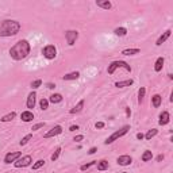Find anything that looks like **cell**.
Returning a JSON list of instances; mask_svg holds the SVG:
<instances>
[{
	"mask_svg": "<svg viewBox=\"0 0 173 173\" xmlns=\"http://www.w3.org/2000/svg\"><path fill=\"white\" fill-rule=\"evenodd\" d=\"M114 32H115V35L118 37H124L126 34H127V28H124V27H118L114 30Z\"/></svg>",
	"mask_w": 173,
	"mask_h": 173,
	"instance_id": "obj_24",
	"label": "cell"
},
{
	"mask_svg": "<svg viewBox=\"0 0 173 173\" xmlns=\"http://www.w3.org/2000/svg\"><path fill=\"white\" fill-rule=\"evenodd\" d=\"M39 107H41V109H42V111H45V109H47V107H49V100L42 99V100H41V102H39Z\"/></svg>",
	"mask_w": 173,
	"mask_h": 173,
	"instance_id": "obj_30",
	"label": "cell"
},
{
	"mask_svg": "<svg viewBox=\"0 0 173 173\" xmlns=\"http://www.w3.org/2000/svg\"><path fill=\"white\" fill-rule=\"evenodd\" d=\"M152 158H153V153L150 152V150H146V152L142 154V161H143V162H148V161H150Z\"/></svg>",
	"mask_w": 173,
	"mask_h": 173,
	"instance_id": "obj_26",
	"label": "cell"
},
{
	"mask_svg": "<svg viewBox=\"0 0 173 173\" xmlns=\"http://www.w3.org/2000/svg\"><path fill=\"white\" fill-rule=\"evenodd\" d=\"M84 104H85V100H80V102L76 104V106L73 107V108L69 111L71 114H78V112H81L83 108H84Z\"/></svg>",
	"mask_w": 173,
	"mask_h": 173,
	"instance_id": "obj_14",
	"label": "cell"
},
{
	"mask_svg": "<svg viewBox=\"0 0 173 173\" xmlns=\"http://www.w3.org/2000/svg\"><path fill=\"white\" fill-rule=\"evenodd\" d=\"M122 173H127V172H122Z\"/></svg>",
	"mask_w": 173,
	"mask_h": 173,
	"instance_id": "obj_44",
	"label": "cell"
},
{
	"mask_svg": "<svg viewBox=\"0 0 173 173\" xmlns=\"http://www.w3.org/2000/svg\"><path fill=\"white\" fill-rule=\"evenodd\" d=\"M43 126H45V123H37V124H34V126H32V129H31V130H32V131L39 130V129H42Z\"/></svg>",
	"mask_w": 173,
	"mask_h": 173,
	"instance_id": "obj_35",
	"label": "cell"
},
{
	"mask_svg": "<svg viewBox=\"0 0 173 173\" xmlns=\"http://www.w3.org/2000/svg\"><path fill=\"white\" fill-rule=\"evenodd\" d=\"M170 34H172V30H166V31L164 32L162 35H161L158 39H157V42H155V45H157V46H161V45H162V43L166 41V39H168V38L170 37Z\"/></svg>",
	"mask_w": 173,
	"mask_h": 173,
	"instance_id": "obj_13",
	"label": "cell"
},
{
	"mask_svg": "<svg viewBox=\"0 0 173 173\" xmlns=\"http://www.w3.org/2000/svg\"><path fill=\"white\" fill-rule=\"evenodd\" d=\"M96 150H97L96 148H91V149H89V152H88V154H95Z\"/></svg>",
	"mask_w": 173,
	"mask_h": 173,
	"instance_id": "obj_40",
	"label": "cell"
},
{
	"mask_svg": "<svg viewBox=\"0 0 173 173\" xmlns=\"http://www.w3.org/2000/svg\"><path fill=\"white\" fill-rule=\"evenodd\" d=\"M117 162L119 164V165H122V166H127V165H130V164L133 162V158H131L130 155L124 154V155H120V157H118Z\"/></svg>",
	"mask_w": 173,
	"mask_h": 173,
	"instance_id": "obj_11",
	"label": "cell"
},
{
	"mask_svg": "<svg viewBox=\"0 0 173 173\" xmlns=\"http://www.w3.org/2000/svg\"><path fill=\"white\" fill-rule=\"evenodd\" d=\"M20 31V23L18 20L6 19L0 25V37H14Z\"/></svg>",
	"mask_w": 173,
	"mask_h": 173,
	"instance_id": "obj_2",
	"label": "cell"
},
{
	"mask_svg": "<svg viewBox=\"0 0 173 173\" xmlns=\"http://www.w3.org/2000/svg\"><path fill=\"white\" fill-rule=\"evenodd\" d=\"M42 54L45 58H47V60H54L57 56V49L54 45H47L43 47L42 50Z\"/></svg>",
	"mask_w": 173,
	"mask_h": 173,
	"instance_id": "obj_5",
	"label": "cell"
},
{
	"mask_svg": "<svg viewBox=\"0 0 173 173\" xmlns=\"http://www.w3.org/2000/svg\"><path fill=\"white\" fill-rule=\"evenodd\" d=\"M97 162V161H92V162H88V164H84V165H81L80 166V169L83 170V172H84V170H87V169H89V168H91V166H93L95 165V164Z\"/></svg>",
	"mask_w": 173,
	"mask_h": 173,
	"instance_id": "obj_33",
	"label": "cell"
},
{
	"mask_svg": "<svg viewBox=\"0 0 173 173\" xmlns=\"http://www.w3.org/2000/svg\"><path fill=\"white\" fill-rule=\"evenodd\" d=\"M31 162H32L31 155H23V157H19L15 161L14 165H15V168H26V166H28Z\"/></svg>",
	"mask_w": 173,
	"mask_h": 173,
	"instance_id": "obj_6",
	"label": "cell"
},
{
	"mask_svg": "<svg viewBox=\"0 0 173 173\" xmlns=\"http://www.w3.org/2000/svg\"><path fill=\"white\" fill-rule=\"evenodd\" d=\"M161 102H162V97L160 95H154L152 97V103H153V107H154V108H158V107L161 106Z\"/></svg>",
	"mask_w": 173,
	"mask_h": 173,
	"instance_id": "obj_19",
	"label": "cell"
},
{
	"mask_svg": "<svg viewBox=\"0 0 173 173\" xmlns=\"http://www.w3.org/2000/svg\"><path fill=\"white\" fill-rule=\"evenodd\" d=\"M96 6L103 8V10H109V8L112 7L111 1H108V0H97V1H96Z\"/></svg>",
	"mask_w": 173,
	"mask_h": 173,
	"instance_id": "obj_15",
	"label": "cell"
},
{
	"mask_svg": "<svg viewBox=\"0 0 173 173\" xmlns=\"http://www.w3.org/2000/svg\"><path fill=\"white\" fill-rule=\"evenodd\" d=\"M106 169H108V161L107 160L97 161V170H106Z\"/></svg>",
	"mask_w": 173,
	"mask_h": 173,
	"instance_id": "obj_22",
	"label": "cell"
},
{
	"mask_svg": "<svg viewBox=\"0 0 173 173\" xmlns=\"http://www.w3.org/2000/svg\"><path fill=\"white\" fill-rule=\"evenodd\" d=\"M162 160H164V155L162 154H160L158 157H157V161H158V162H160V161H162Z\"/></svg>",
	"mask_w": 173,
	"mask_h": 173,
	"instance_id": "obj_42",
	"label": "cell"
},
{
	"mask_svg": "<svg viewBox=\"0 0 173 173\" xmlns=\"http://www.w3.org/2000/svg\"><path fill=\"white\" fill-rule=\"evenodd\" d=\"M126 114H127V117H130V115H131V111H130L129 107H126Z\"/></svg>",
	"mask_w": 173,
	"mask_h": 173,
	"instance_id": "obj_43",
	"label": "cell"
},
{
	"mask_svg": "<svg viewBox=\"0 0 173 173\" xmlns=\"http://www.w3.org/2000/svg\"><path fill=\"white\" fill-rule=\"evenodd\" d=\"M41 85H42V80H35V81H32V83H31V89L34 91V89L39 88Z\"/></svg>",
	"mask_w": 173,
	"mask_h": 173,
	"instance_id": "obj_34",
	"label": "cell"
},
{
	"mask_svg": "<svg viewBox=\"0 0 173 173\" xmlns=\"http://www.w3.org/2000/svg\"><path fill=\"white\" fill-rule=\"evenodd\" d=\"M61 133H62V127H61L60 124H57V126H54V127L52 129V130L47 131L43 137L45 138H52V137H56V135H60Z\"/></svg>",
	"mask_w": 173,
	"mask_h": 173,
	"instance_id": "obj_10",
	"label": "cell"
},
{
	"mask_svg": "<svg viewBox=\"0 0 173 173\" xmlns=\"http://www.w3.org/2000/svg\"><path fill=\"white\" fill-rule=\"evenodd\" d=\"M129 130H130V126H123V127L120 129V130L115 131L112 135H109V137L107 138L106 141H104V143H106V145H111V143H114L115 141H118L119 138H122L123 135L127 134V131H129Z\"/></svg>",
	"mask_w": 173,
	"mask_h": 173,
	"instance_id": "obj_3",
	"label": "cell"
},
{
	"mask_svg": "<svg viewBox=\"0 0 173 173\" xmlns=\"http://www.w3.org/2000/svg\"><path fill=\"white\" fill-rule=\"evenodd\" d=\"M35 100H37V93L34 91L30 92L27 96V102H26V106H27L28 109H31L35 107Z\"/></svg>",
	"mask_w": 173,
	"mask_h": 173,
	"instance_id": "obj_9",
	"label": "cell"
},
{
	"mask_svg": "<svg viewBox=\"0 0 173 173\" xmlns=\"http://www.w3.org/2000/svg\"><path fill=\"white\" fill-rule=\"evenodd\" d=\"M95 127L96 129H103L104 127V122H97V123L95 124Z\"/></svg>",
	"mask_w": 173,
	"mask_h": 173,
	"instance_id": "obj_37",
	"label": "cell"
},
{
	"mask_svg": "<svg viewBox=\"0 0 173 173\" xmlns=\"http://www.w3.org/2000/svg\"><path fill=\"white\" fill-rule=\"evenodd\" d=\"M76 130H78V126H77V124H76V126L73 124V126H71V127H69V131H76Z\"/></svg>",
	"mask_w": 173,
	"mask_h": 173,
	"instance_id": "obj_38",
	"label": "cell"
},
{
	"mask_svg": "<svg viewBox=\"0 0 173 173\" xmlns=\"http://www.w3.org/2000/svg\"><path fill=\"white\" fill-rule=\"evenodd\" d=\"M49 102H50V103H53V104L62 102V95H61V93H53V95L50 96Z\"/></svg>",
	"mask_w": 173,
	"mask_h": 173,
	"instance_id": "obj_20",
	"label": "cell"
},
{
	"mask_svg": "<svg viewBox=\"0 0 173 173\" xmlns=\"http://www.w3.org/2000/svg\"><path fill=\"white\" fill-rule=\"evenodd\" d=\"M145 93H146L145 87H141V89L138 91V103H139V104H141V103L143 102V97H145Z\"/></svg>",
	"mask_w": 173,
	"mask_h": 173,
	"instance_id": "obj_27",
	"label": "cell"
},
{
	"mask_svg": "<svg viewBox=\"0 0 173 173\" xmlns=\"http://www.w3.org/2000/svg\"><path fill=\"white\" fill-rule=\"evenodd\" d=\"M170 120V115L168 111H162V112L160 114V120H158V124H161V126H165V124L169 123Z\"/></svg>",
	"mask_w": 173,
	"mask_h": 173,
	"instance_id": "obj_12",
	"label": "cell"
},
{
	"mask_svg": "<svg viewBox=\"0 0 173 173\" xmlns=\"http://www.w3.org/2000/svg\"><path fill=\"white\" fill-rule=\"evenodd\" d=\"M139 52H141L139 49H124L122 52V54L123 56H134V54H138Z\"/></svg>",
	"mask_w": 173,
	"mask_h": 173,
	"instance_id": "obj_25",
	"label": "cell"
},
{
	"mask_svg": "<svg viewBox=\"0 0 173 173\" xmlns=\"http://www.w3.org/2000/svg\"><path fill=\"white\" fill-rule=\"evenodd\" d=\"M164 62H165L164 57H158V58H157V61H155V64H154V71L155 72H161V71H162Z\"/></svg>",
	"mask_w": 173,
	"mask_h": 173,
	"instance_id": "obj_18",
	"label": "cell"
},
{
	"mask_svg": "<svg viewBox=\"0 0 173 173\" xmlns=\"http://www.w3.org/2000/svg\"><path fill=\"white\" fill-rule=\"evenodd\" d=\"M15 117H16V112H15V111H12V112L7 114V115H4V117L1 118V122H4V123H7V122H11V120L14 119Z\"/></svg>",
	"mask_w": 173,
	"mask_h": 173,
	"instance_id": "obj_23",
	"label": "cell"
},
{
	"mask_svg": "<svg viewBox=\"0 0 173 173\" xmlns=\"http://www.w3.org/2000/svg\"><path fill=\"white\" fill-rule=\"evenodd\" d=\"M83 139H84V135H76V137L73 138L74 142H80V141H83Z\"/></svg>",
	"mask_w": 173,
	"mask_h": 173,
	"instance_id": "obj_36",
	"label": "cell"
},
{
	"mask_svg": "<svg viewBox=\"0 0 173 173\" xmlns=\"http://www.w3.org/2000/svg\"><path fill=\"white\" fill-rule=\"evenodd\" d=\"M80 77V73H78V72H72V73H68V74H65L64 77V80H77V78Z\"/></svg>",
	"mask_w": 173,
	"mask_h": 173,
	"instance_id": "obj_21",
	"label": "cell"
},
{
	"mask_svg": "<svg viewBox=\"0 0 173 173\" xmlns=\"http://www.w3.org/2000/svg\"><path fill=\"white\" fill-rule=\"evenodd\" d=\"M20 152H12V153H8V154H6V157H4V162L6 164H11V162H15L16 160L20 157Z\"/></svg>",
	"mask_w": 173,
	"mask_h": 173,
	"instance_id": "obj_8",
	"label": "cell"
},
{
	"mask_svg": "<svg viewBox=\"0 0 173 173\" xmlns=\"http://www.w3.org/2000/svg\"><path fill=\"white\" fill-rule=\"evenodd\" d=\"M65 38H66L68 43L71 46L74 45V42H76L78 38V31H76V30H68V31L65 32Z\"/></svg>",
	"mask_w": 173,
	"mask_h": 173,
	"instance_id": "obj_7",
	"label": "cell"
},
{
	"mask_svg": "<svg viewBox=\"0 0 173 173\" xmlns=\"http://www.w3.org/2000/svg\"><path fill=\"white\" fill-rule=\"evenodd\" d=\"M45 160H38L35 164H32V170H37V169H39V168H42L43 165H45Z\"/></svg>",
	"mask_w": 173,
	"mask_h": 173,
	"instance_id": "obj_29",
	"label": "cell"
},
{
	"mask_svg": "<svg viewBox=\"0 0 173 173\" xmlns=\"http://www.w3.org/2000/svg\"><path fill=\"white\" fill-rule=\"evenodd\" d=\"M30 50H31V47H30L28 41L20 39V41H18V42L10 49V56H11V58L15 61H22L30 54Z\"/></svg>",
	"mask_w": 173,
	"mask_h": 173,
	"instance_id": "obj_1",
	"label": "cell"
},
{
	"mask_svg": "<svg viewBox=\"0 0 173 173\" xmlns=\"http://www.w3.org/2000/svg\"><path fill=\"white\" fill-rule=\"evenodd\" d=\"M31 138H32V134H27V135H26L25 138H22V141H20V145H22V146L27 145V143H28V141H30V139H31Z\"/></svg>",
	"mask_w": 173,
	"mask_h": 173,
	"instance_id": "obj_32",
	"label": "cell"
},
{
	"mask_svg": "<svg viewBox=\"0 0 173 173\" xmlns=\"http://www.w3.org/2000/svg\"><path fill=\"white\" fill-rule=\"evenodd\" d=\"M20 118H22V120H23V122H26V123H27V122H31V120L34 119V114H32L31 111H23V112H22V115H20Z\"/></svg>",
	"mask_w": 173,
	"mask_h": 173,
	"instance_id": "obj_16",
	"label": "cell"
},
{
	"mask_svg": "<svg viewBox=\"0 0 173 173\" xmlns=\"http://www.w3.org/2000/svg\"><path fill=\"white\" fill-rule=\"evenodd\" d=\"M157 133H158V130H157V129H152V130H149L148 133H146L145 138L148 139V141H150L153 137H155V135H157Z\"/></svg>",
	"mask_w": 173,
	"mask_h": 173,
	"instance_id": "obj_28",
	"label": "cell"
},
{
	"mask_svg": "<svg viewBox=\"0 0 173 173\" xmlns=\"http://www.w3.org/2000/svg\"><path fill=\"white\" fill-rule=\"evenodd\" d=\"M60 154H61V148H57L56 150H54V153L52 154V157H50V158H52V161H56V160L60 157Z\"/></svg>",
	"mask_w": 173,
	"mask_h": 173,
	"instance_id": "obj_31",
	"label": "cell"
},
{
	"mask_svg": "<svg viewBox=\"0 0 173 173\" xmlns=\"http://www.w3.org/2000/svg\"><path fill=\"white\" fill-rule=\"evenodd\" d=\"M118 68H123L124 71L127 72H131V66L126 62V61H112L111 64L108 65V68H107V72H108V74H114V72L117 71Z\"/></svg>",
	"mask_w": 173,
	"mask_h": 173,
	"instance_id": "obj_4",
	"label": "cell"
},
{
	"mask_svg": "<svg viewBox=\"0 0 173 173\" xmlns=\"http://www.w3.org/2000/svg\"><path fill=\"white\" fill-rule=\"evenodd\" d=\"M137 138H138V139H139V141H142V139L145 138V135L142 134V133H138V134H137Z\"/></svg>",
	"mask_w": 173,
	"mask_h": 173,
	"instance_id": "obj_39",
	"label": "cell"
},
{
	"mask_svg": "<svg viewBox=\"0 0 173 173\" xmlns=\"http://www.w3.org/2000/svg\"><path fill=\"white\" fill-rule=\"evenodd\" d=\"M46 85H47V88H50V89H52V88H54V87H56V85H54V84H52V83H47V84H46Z\"/></svg>",
	"mask_w": 173,
	"mask_h": 173,
	"instance_id": "obj_41",
	"label": "cell"
},
{
	"mask_svg": "<svg viewBox=\"0 0 173 173\" xmlns=\"http://www.w3.org/2000/svg\"><path fill=\"white\" fill-rule=\"evenodd\" d=\"M133 83H134V80L129 78V80H123V81H117L115 83V87H117V88H124V87L133 85Z\"/></svg>",
	"mask_w": 173,
	"mask_h": 173,
	"instance_id": "obj_17",
	"label": "cell"
}]
</instances>
